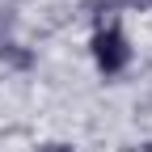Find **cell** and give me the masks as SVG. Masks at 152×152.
I'll use <instances>...</instances> for the list:
<instances>
[{
	"label": "cell",
	"instance_id": "7a4b0ae2",
	"mask_svg": "<svg viewBox=\"0 0 152 152\" xmlns=\"http://www.w3.org/2000/svg\"><path fill=\"white\" fill-rule=\"evenodd\" d=\"M34 152H72L68 144H42V148H34Z\"/></svg>",
	"mask_w": 152,
	"mask_h": 152
},
{
	"label": "cell",
	"instance_id": "6da1fadb",
	"mask_svg": "<svg viewBox=\"0 0 152 152\" xmlns=\"http://www.w3.org/2000/svg\"><path fill=\"white\" fill-rule=\"evenodd\" d=\"M93 64H97L106 76H118L131 64V47H127V34L118 26H102L93 34Z\"/></svg>",
	"mask_w": 152,
	"mask_h": 152
}]
</instances>
